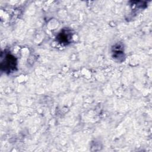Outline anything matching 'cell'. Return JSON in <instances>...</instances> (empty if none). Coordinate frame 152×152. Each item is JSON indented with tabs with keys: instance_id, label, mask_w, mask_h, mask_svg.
Wrapping results in <instances>:
<instances>
[{
	"instance_id": "3957f363",
	"label": "cell",
	"mask_w": 152,
	"mask_h": 152,
	"mask_svg": "<svg viewBox=\"0 0 152 152\" xmlns=\"http://www.w3.org/2000/svg\"><path fill=\"white\" fill-rule=\"evenodd\" d=\"M112 53L113 58L121 61L124 56V47L121 43H116L112 48Z\"/></svg>"
},
{
	"instance_id": "6da1fadb",
	"label": "cell",
	"mask_w": 152,
	"mask_h": 152,
	"mask_svg": "<svg viewBox=\"0 0 152 152\" xmlns=\"http://www.w3.org/2000/svg\"><path fill=\"white\" fill-rule=\"evenodd\" d=\"M17 61L15 57L10 53H5V56L1 62V68L7 73L13 72L17 69Z\"/></svg>"
},
{
	"instance_id": "7a4b0ae2",
	"label": "cell",
	"mask_w": 152,
	"mask_h": 152,
	"mask_svg": "<svg viewBox=\"0 0 152 152\" xmlns=\"http://www.w3.org/2000/svg\"><path fill=\"white\" fill-rule=\"evenodd\" d=\"M72 35L71 32L69 30L64 29L62 31H61V33H59L56 37V39L58 41L64 45H66L69 43L71 40Z\"/></svg>"
}]
</instances>
